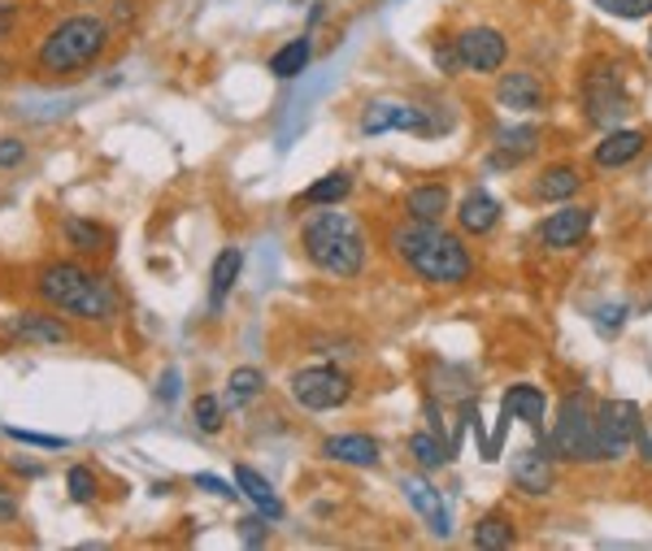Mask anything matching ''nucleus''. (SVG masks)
<instances>
[{"instance_id":"43","label":"nucleus","mask_w":652,"mask_h":551,"mask_svg":"<svg viewBox=\"0 0 652 551\" xmlns=\"http://www.w3.org/2000/svg\"><path fill=\"white\" fill-rule=\"evenodd\" d=\"M649 57H652V35H649Z\"/></svg>"},{"instance_id":"13","label":"nucleus","mask_w":652,"mask_h":551,"mask_svg":"<svg viewBox=\"0 0 652 551\" xmlns=\"http://www.w3.org/2000/svg\"><path fill=\"white\" fill-rule=\"evenodd\" d=\"M591 230V208H557V213H548V222L539 226V239L548 244V248H575L582 244V235Z\"/></svg>"},{"instance_id":"3","label":"nucleus","mask_w":652,"mask_h":551,"mask_svg":"<svg viewBox=\"0 0 652 551\" xmlns=\"http://www.w3.org/2000/svg\"><path fill=\"white\" fill-rule=\"evenodd\" d=\"M35 295L49 309L83 317V322H109L118 313V295H114L109 278L83 270L78 261H49L35 274Z\"/></svg>"},{"instance_id":"34","label":"nucleus","mask_w":652,"mask_h":551,"mask_svg":"<svg viewBox=\"0 0 652 551\" xmlns=\"http://www.w3.org/2000/svg\"><path fill=\"white\" fill-rule=\"evenodd\" d=\"M591 4H600L605 13L627 18V22H635V18H652V0H591Z\"/></svg>"},{"instance_id":"33","label":"nucleus","mask_w":652,"mask_h":551,"mask_svg":"<svg viewBox=\"0 0 652 551\" xmlns=\"http://www.w3.org/2000/svg\"><path fill=\"white\" fill-rule=\"evenodd\" d=\"M4 434L18 439V443L44 447V452H62V447H71V439H62V434H35V430H18V425H4Z\"/></svg>"},{"instance_id":"39","label":"nucleus","mask_w":652,"mask_h":551,"mask_svg":"<svg viewBox=\"0 0 652 551\" xmlns=\"http://www.w3.org/2000/svg\"><path fill=\"white\" fill-rule=\"evenodd\" d=\"M239 534H244V543H261V539L270 534V526L257 521V517H248V521H239Z\"/></svg>"},{"instance_id":"9","label":"nucleus","mask_w":652,"mask_h":551,"mask_svg":"<svg viewBox=\"0 0 652 551\" xmlns=\"http://www.w3.org/2000/svg\"><path fill=\"white\" fill-rule=\"evenodd\" d=\"M9 335L18 344H31V347H66L74 339L71 322L57 313V309H26V313H13L9 317Z\"/></svg>"},{"instance_id":"20","label":"nucleus","mask_w":652,"mask_h":551,"mask_svg":"<svg viewBox=\"0 0 652 551\" xmlns=\"http://www.w3.org/2000/svg\"><path fill=\"white\" fill-rule=\"evenodd\" d=\"M496 100H501L505 109H539V105H544V87H539L535 74L513 69V74H501V83H496Z\"/></svg>"},{"instance_id":"14","label":"nucleus","mask_w":652,"mask_h":551,"mask_svg":"<svg viewBox=\"0 0 652 551\" xmlns=\"http://www.w3.org/2000/svg\"><path fill=\"white\" fill-rule=\"evenodd\" d=\"M322 456L335 465H353V469H374L378 465V443L370 434H331L322 443Z\"/></svg>"},{"instance_id":"23","label":"nucleus","mask_w":652,"mask_h":551,"mask_svg":"<svg viewBox=\"0 0 652 551\" xmlns=\"http://www.w3.org/2000/svg\"><path fill=\"white\" fill-rule=\"evenodd\" d=\"M405 208H409V217H418V222H443V213H448V187H443V183L409 187Z\"/></svg>"},{"instance_id":"18","label":"nucleus","mask_w":652,"mask_h":551,"mask_svg":"<svg viewBox=\"0 0 652 551\" xmlns=\"http://www.w3.org/2000/svg\"><path fill=\"white\" fill-rule=\"evenodd\" d=\"M544 409H548V404H544V391H539V387H531V382L509 387L505 400H501V417H509V421H517V417H522V421H526L539 439H544V425H539V421H544Z\"/></svg>"},{"instance_id":"35","label":"nucleus","mask_w":652,"mask_h":551,"mask_svg":"<svg viewBox=\"0 0 652 551\" xmlns=\"http://www.w3.org/2000/svg\"><path fill=\"white\" fill-rule=\"evenodd\" d=\"M622 326H627V304H600V309H596V331H600L605 339H613Z\"/></svg>"},{"instance_id":"28","label":"nucleus","mask_w":652,"mask_h":551,"mask_svg":"<svg viewBox=\"0 0 652 551\" xmlns=\"http://www.w3.org/2000/svg\"><path fill=\"white\" fill-rule=\"evenodd\" d=\"M313 62V44H309V35H300V40H288L275 57H270V74L275 78H296V74H304Z\"/></svg>"},{"instance_id":"4","label":"nucleus","mask_w":652,"mask_h":551,"mask_svg":"<svg viewBox=\"0 0 652 551\" xmlns=\"http://www.w3.org/2000/svg\"><path fill=\"white\" fill-rule=\"evenodd\" d=\"M109 53V22L96 13H74L62 18L35 48V69L44 78H66L78 69L96 66Z\"/></svg>"},{"instance_id":"1","label":"nucleus","mask_w":652,"mask_h":551,"mask_svg":"<svg viewBox=\"0 0 652 551\" xmlns=\"http://www.w3.org/2000/svg\"><path fill=\"white\" fill-rule=\"evenodd\" d=\"M392 252L414 270L418 278H427L431 287H457L466 282L474 261L466 252V244L448 230H439V222H418V217H405L400 226H392L387 235Z\"/></svg>"},{"instance_id":"38","label":"nucleus","mask_w":652,"mask_h":551,"mask_svg":"<svg viewBox=\"0 0 652 551\" xmlns=\"http://www.w3.org/2000/svg\"><path fill=\"white\" fill-rule=\"evenodd\" d=\"M192 483L201 486V490H210V495H217V499H235V495H239V490H231V486L222 483V478H214V474H196Z\"/></svg>"},{"instance_id":"25","label":"nucleus","mask_w":652,"mask_h":551,"mask_svg":"<svg viewBox=\"0 0 652 551\" xmlns=\"http://www.w3.org/2000/svg\"><path fill=\"white\" fill-rule=\"evenodd\" d=\"M579 187H582V179L575 165H548V170L539 174V183H535V196H539V201H570Z\"/></svg>"},{"instance_id":"37","label":"nucleus","mask_w":652,"mask_h":551,"mask_svg":"<svg viewBox=\"0 0 652 551\" xmlns=\"http://www.w3.org/2000/svg\"><path fill=\"white\" fill-rule=\"evenodd\" d=\"M22 517V504H18V495H13V486L0 483V526H13Z\"/></svg>"},{"instance_id":"10","label":"nucleus","mask_w":652,"mask_h":551,"mask_svg":"<svg viewBox=\"0 0 652 551\" xmlns=\"http://www.w3.org/2000/svg\"><path fill=\"white\" fill-rule=\"evenodd\" d=\"M457 53H461V66L479 69V74H496L509 57V40L496 26H470L457 35Z\"/></svg>"},{"instance_id":"21","label":"nucleus","mask_w":652,"mask_h":551,"mask_svg":"<svg viewBox=\"0 0 652 551\" xmlns=\"http://www.w3.org/2000/svg\"><path fill=\"white\" fill-rule=\"evenodd\" d=\"M62 239L71 244L78 257H96V252H105V244H109V230H105L100 222H92V217L66 213V217H62Z\"/></svg>"},{"instance_id":"12","label":"nucleus","mask_w":652,"mask_h":551,"mask_svg":"<svg viewBox=\"0 0 652 551\" xmlns=\"http://www.w3.org/2000/svg\"><path fill=\"white\" fill-rule=\"evenodd\" d=\"M400 490H405V499L414 504V512L431 526L435 539H448L452 534V521H448V508H443V495L435 490L427 478H400Z\"/></svg>"},{"instance_id":"8","label":"nucleus","mask_w":652,"mask_h":551,"mask_svg":"<svg viewBox=\"0 0 652 551\" xmlns=\"http://www.w3.org/2000/svg\"><path fill=\"white\" fill-rule=\"evenodd\" d=\"M582 109H587V122L591 127H605V131H613L631 114V100H627V91H622V83H618L613 69L600 66L587 74V83H582Z\"/></svg>"},{"instance_id":"17","label":"nucleus","mask_w":652,"mask_h":551,"mask_svg":"<svg viewBox=\"0 0 652 551\" xmlns=\"http://www.w3.org/2000/svg\"><path fill=\"white\" fill-rule=\"evenodd\" d=\"M457 222H461L466 235H492L496 222H501V205H496L483 187H470V192L461 196V205H457Z\"/></svg>"},{"instance_id":"40","label":"nucleus","mask_w":652,"mask_h":551,"mask_svg":"<svg viewBox=\"0 0 652 551\" xmlns=\"http://www.w3.org/2000/svg\"><path fill=\"white\" fill-rule=\"evenodd\" d=\"M435 66L443 69V74H452V69L461 66V53H457V44H452V48H443V44H439V48H435Z\"/></svg>"},{"instance_id":"29","label":"nucleus","mask_w":652,"mask_h":551,"mask_svg":"<svg viewBox=\"0 0 652 551\" xmlns=\"http://www.w3.org/2000/svg\"><path fill=\"white\" fill-rule=\"evenodd\" d=\"M409 452H414V461H418L423 469H439V465L452 461V447H443L431 430H418V434L409 439Z\"/></svg>"},{"instance_id":"7","label":"nucleus","mask_w":652,"mask_h":551,"mask_svg":"<svg viewBox=\"0 0 652 551\" xmlns=\"http://www.w3.org/2000/svg\"><path fill=\"white\" fill-rule=\"evenodd\" d=\"M640 409L631 400H600L596 404V456L600 461H618L631 452V443L640 439Z\"/></svg>"},{"instance_id":"16","label":"nucleus","mask_w":652,"mask_h":551,"mask_svg":"<svg viewBox=\"0 0 652 551\" xmlns=\"http://www.w3.org/2000/svg\"><path fill=\"white\" fill-rule=\"evenodd\" d=\"M644 143H649V136L644 131H622V127H613L609 136L596 143V165L600 170H622V165H631L640 152H644Z\"/></svg>"},{"instance_id":"6","label":"nucleus","mask_w":652,"mask_h":551,"mask_svg":"<svg viewBox=\"0 0 652 551\" xmlns=\"http://www.w3.org/2000/svg\"><path fill=\"white\" fill-rule=\"evenodd\" d=\"M291 400L309 413H331L340 409L349 396H353V378L335 365H309V369H296L288 378Z\"/></svg>"},{"instance_id":"11","label":"nucleus","mask_w":652,"mask_h":551,"mask_svg":"<svg viewBox=\"0 0 652 551\" xmlns=\"http://www.w3.org/2000/svg\"><path fill=\"white\" fill-rule=\"evenodd\" d=\"M383 131H418V136H431L435 127L427 122L423 109L383 100V105H370L362 114V136H383Z\"/></svg>"},{"instance_id":"5","label":"nucleus","mask_w":652,"mask_h":551,"mask_svg":"<svg viewBox=\"0 0 652 551\" xmlns=\"http://www.w3.org/2000/svg\"><path fill=\"white\" fill-rule=\"evenodd\" d=\"M548 452L557 461H570V465L600 461L596 456V413H591V396L587 391H570L557 404V421H553V434H548Z\"/></svg>"},{"instance_id":"42","label":"nucleus","mask_w":652,"mask_h":551,"mask_svg":"<svg viewBox=\"0 0 652 551\" xmlns=\"http://www.w3.org/2000/svg\"><path fill=\"white\" fill-rule=\"evenodd\" d=\"M13 22H18V9H13V4H0V40H9Z\"/></svg>"},{"instance_id":"15","label":"nucleus","mask_w":652,"mask_h":551,"mask_svg":"<svg viewBox=\"0 0 652 551\" xmlns=\"http://www.w3.org/2000/svg\"><path fill=\"white\" fill-rule=\"evenodd\" d=\"M235 486H239V495H244L261 517L284 521V499H279V490L270 486L266 474H257L253 465H235Z\"/></svg>"},{"instance_id":"19","label":"nucleus","mask_w":652,"mask_h":551,"mask_svg":"<svg viewBox=\"0 0 652 551\" xmlns=\"http://www.w3.org/2000/svg\"><path fill=\"white\" fill-rule=\"evenodd\" d=\"M513 483L522 486L526 495H548L553 490V456L548 447H531L513 461Z\"/></svg>"},{"instance_id":"2","label":"nucleus","mask_w":652,"mask_h":551,"mask_svg":"<svg viewBox=\"0 0 652 551\" xmlns=\"http://www.w3.org/2000/svg\"><path fill=\"white\" fill-rule=\"evenodd\" d=\"M304 257L331 278H357L365 266V235L353 213H340V205H322V213H309L300 226Z\"/></svg>"},{"instance_id":"41","label":"nucleus","mask_w":652,"mask_h":551,"mask_svg":"<svg viewBox=\"0 0 652 551\" xmlns=\"http://www.w3.org/2000/svg\"><path fill=\"white\" fill-rule=\"evenodd\" d=\"M174 396H179V374H174V369H170V374H165V378H161V387H157V400H165V404H170V400H174Z\"/></svg>"},{"instance_id":"27","label":"nucleus","mask_w":652,"mask_h":551,"mask_svg":"<svg viewBox=\"0 0 652 551\" xmlns=\"http://www.w3.org/2000/svg\"><path fill=\"white\" fill-rule=\"evenodd\" d=\"M539 127H505L501 136H496V143H501V152H496V161L501 165H517L522 156H531L535 148H539Z\"/></svg>"},{"instance_id":"24","label":"nucleus","mask_w":652,"mask_h":551,"mask_svg":"<svg viewBox=\"0 0 652 551\" xmlns=\"http://www.w3.org/2000/svg\"><path fill=\"white\" fill-rule=\"evenodd\" d=\"M239 270H244V252H239V248H222L214 261V270H210V304H214V309L231 295V287H235Z\"/></svg>"},{"instance_id":"36","label":"nucleus","mask_w":652,"mask_h":551,"mask_svg":"<svg viewBox=\"0 0 652 551\" xmlns=\"http://www.w3.org/2000/svg\"><path fill=\"white\" fill-rule=\"evenodd\" d=\"M26 161V143L18 136L0 139V170H13V165H22Z\"/></svg>"},{"instance_id":"22","label":"nucleus","mask_w":652,"mask_h":551,"mask_svg":"<svg viewBox=\"0 0 652 551\" xmlns=\"http://www.w3.org/2000/svg\"><path fill=\"white\" fill-rule=\"evenodd\" d=\"M261 391H266V374H261V369H253V365H239V369L226 378L222 404H226V413H239V409H244V404H253Z\"/></svg>"},{"instance_id":"32","label":"nucleus","mask_w":652,"mask_h":551,"mask_svg":"<svg viewBox=\"0 0 652 551\" xmlns=\"http://www.w3.org/2000/svg\"><path fill=\"white\" fill-rule=\"evenodd\" d=\"M66 486H71V499L74 504H92L96 499V474L87 465H71L66 474Z\"/></svg>"},{"instance_id":"30","label":"nucleus","mask_w":652,"mask_h":551,"mask_svg":"<svg viewBox=\"0 0 652 551\" xmlns=\"http://www.w3.org/2000/svg\"><path fill=\"white\" fill-rule=\"evenodd\" d=\"M513 543V526L505 517H483L474 530V548H509Z\"/></svg>"},{"instance_id":"31","label":"nucleus","mask_w":652,"mask_h":551,"mask_svg":"<svg viewBox=\"0 0 652 551\" xmlns=\"http://www.w3.org/2000/svg\"><path fill=\"white\" fill-rule=\"evenodd\" d=\"M192 417H196V425H201L205 434H217V430H222V417H226V404H222L217 396H196Z\"/></svg>"},{"instance_id":"26","label":"nucleus","mask_w":652,"mask_h":551,"mask_svg":"<svg viewBox=\"0 0 652 551\" xmlns=\"http://www.w3.org/2000/svg\"><path fill=\"white\" fill-rule=\"evenodd\" d=\"M349 192H353V174H349V170H331V174H322V179L304 192V205L309 208L340 205V201H349Z\"/></svg>"}]
</instances>
